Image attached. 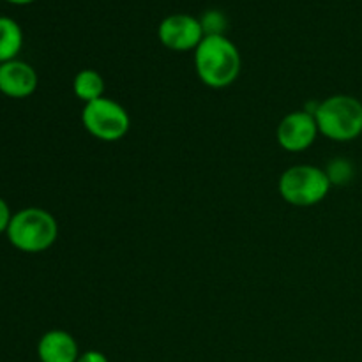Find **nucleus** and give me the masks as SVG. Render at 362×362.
Wrapping results in <instances>:
<instances>
[{
    "instance_id": "obj_1",
    "label": "nucleus",
    "mask_w": 362,
    "mask_h": 362,
    "mask_svg": "<svg viewBox=\"0 0 362 362\" xmlns=\"http://www.w3.org/2000/svg\"><path fill=\"white\" fill-rule=\"evenodd\" d=\"M194 69L205 87L216 90L230 87L243 69L239 48L226 35H205L194 49Z\"/></svg>"
},
{
    "instance_id": "obj_2",
    "label": "nucleus",
    "mask_w": 362,
    "mask_h": 362,
    "mask_svg": "<svg viewBox=\"0 0 362 362\" xmlns=\"http://www.w3.org/2000/svg\"><path fill=\"white\" fill-rule=\"evenodd\" d=\"M318 133L331 141L349 144L362 134V101L350 94H334L315 106Z\"/></svg>"
},
{
    "instance_id": "obj_3",
    "label": "nucleus",
    "mask_w": 362,
    "mask_h": 362,
    "mask_svg": "<svg viewBox=\"0 0 362 362\" xmlns=\"http://www.w3.org/2000/svg\"><path fill=\"white\" fill-rule=\"evenodd\" d=\"M6 235L21 253H42L59 239V223L46 209L25 207L14 212Z\"/></svg>"
},
{
    "instance_id": "obj_4",
    "label": "nucleus",
    "mask_w": 362,
    "mask_h": 362,
    "mask_svg": "<svg viewBox=\"0 0 362 362\" xmlns=\"http://www.w3.org/2000/svg\"><path fill=\"white\" fill-rule=\"evenodd\" d=\"M331 180L324 168L315 165H293L281 173L278 191L286 204L293 207H313L325 200L331 191Z\"/></svg>"
},
{
    "instance_id": "obj_5",
    "label": "nucleus",
    "mask_w": 362,
    "mask_h": 362,
    "mask_svg": "<svg viewBox=\"0 0 362 362\" xmlns=\"http://www.w3.org/2000/svg\"><path fill=\"white\" fill-rule=\"evenodd\" d=\"M81 122L90 136L106 144L122 140L131 129V117L127 110L110 98H99L87 103L81 112Z\"/></svg>"
},
{
    "instance_id": "obj_6",
    "label": "nucleus",
    "mask_w": 362,
    "mask_h": 362,
    "mask_svg": "<svg viewBox=\"0 0 362 362\" xmlns=\"http://www.w3.org/2000/svg\"><path fill=\"white\" fill-rule=\"evenodd\" d=\"M158 35L161 45L172 52H194L205 37L200 18L182 13L166 16L159 23Z\"/></svg>"
},
{
    "instance_id": "obj_7",
    "label": "nucleus",
    "mask_w": 362,
    "mask_h": 362,
    "mask_svg": "<svg viewBox=\"0 0 362 362\" xmlns=\"http://www.w3.org/2000/svg\"><path fill=\"white\" fill-rule=\"evenodd\" d=\"M318 126L313 113L306 110L286 113L276 127L278 145L286 152H304L317 141Z\"/></svg>"
},
{
    "instance_id": "obj_8",
    "label": "nucleus",
    "mask_w": 362,
    "mask_h": 362,
    "mask_svg": "<svg viewBox=\"0 0 362 362\" xmlns=\"http://www.w3.org/2000/svg\"><path fill=\"white\" fill-rule=\"evenodd\" d=\"M39 76L34 67L20 59L0 64V94L11 99L30 98L37 90Z\"/></svg>"
},
{
    "instance_id": "obj_9",
    "label": "nucleus",
    "mask_w": 362,
    "mask_h": 362,
    "mask_svg": "<svg viewBox=\"0 0 362 362\" xmlns=\"http://www.w3.org/2000/svg\"><path fill=\"white\" fill-rule=\"evenodd\" d=\"M37 357L41 362H76L80 357V349L71 332L64 329H52L39 339Z\"/></svg>"
},
{
    "instance_id": "obj_10",
    "label": "nucleus",
    "mask_w": 362,
    "mask_h": 362,
    "mask_svg": "<svg viewBox=\"0 0 362 362\" xmlns=\"http://www.w3.org/2000/svg\"><path fill=\"white\" fill-rule=\"evenodd\" d=\"M23 48V30L9 16H0V64L18 59Z\"/></svg>"
},
{
    "instance_id": "obj_11",
    "label": "nucleus",
    "mask_w": 362,
    "mask_h": 362,
    "mask_svg": "<svg viewBox=\"0 0 362 362\" xmlns=\"http://www.w3.org/2000/svg\"><path fill=\"white\" fill-rule=\"evenodd\" d=\"M105 80L94 69L78 71L73 78V92L81 103H92L99 98H105Z\"/></svg>"
},
{
    "instance_id": "obj_12",
    "label": "nucleus",
    "mask_w": 362,
    "mask_h": 362,
    "mask_svg": "<svg viewBox=\"0 0 362 362\" xmlns=\"http://www.w3.org/2000/svg\"><path fill=\"white\" fill-rule=\"evenodd\" d=\"M324 170L331 180V186H346L356 177V166L346 158L331 159Z\"/></svg>"
},
{
    "instance_id": "obj_13",
    "label": "nucleus",
    "mask_w": 362,
    "mask_h": 362,
    "mask_svg": "<svg viewBox=\"0 0 362 362\" xmlns=\"http://www.w3.org/2000/svg\"><path fill=\"white\" fill-rule=\"evenodd\" d=\"M202 28L205 35H225L226 30V18L219 11H207L200 18Z\"/></svg>"
},
{
    "instance_id": "obj_14",
    "label": "nucleus",
    "mask_w": 362,
    "mask_h": 362,
    "mask_svg": "<svg viewBox=\"0 0 362 362\" xmlns=\"http://www.w3.org/2000/svg\"><path fill=\"white\" fill-rule=\"evenodd\" d=\"M13 219V212H11L9 204L0 197V233H6Z\"/></svg>"
},
{
    "instance_id": "obj_15",
    "label": "nucleus",
    "mask_w": 362,
    "mask_h": 362,
    "mask_svg": "<svg viewBox=\"0 0 362 362\" xmlns=\"http://www.w3.org/2000/svg\"><path fill=\"white\" fill-rule=\"evenodd\" d=\"M76 362H110V361L108 357H106L103 352H99V350H87V352L80 354V357H78Z\"/></svg>"
},
{
    "instance_id": "obj_16",
    "label": "nucleus",
    "mask_w": 362,
    "mask_h": 362,
    "mask_svg": "<svg viewBox=\"0 0 362 362\" xmlns=\"http://www.w3.org/2000/svg\"><path fill=\"white\" fill-rule=\"evenodd\" d=\"M6 2L14 4V6H28V4L35 2V0H6Z\"/></svg>"
}]
</instances>
